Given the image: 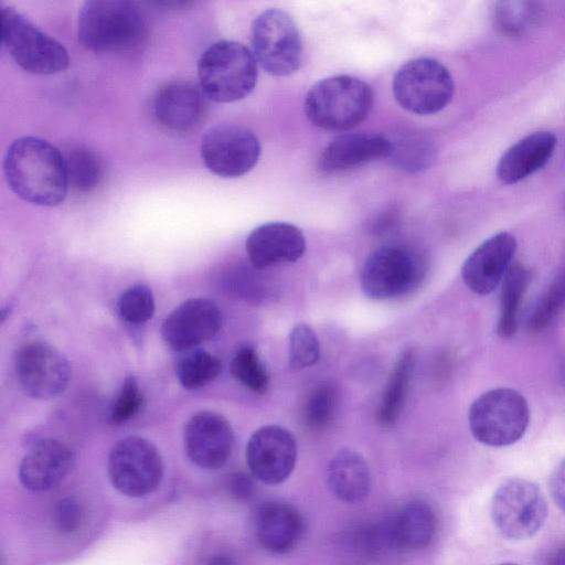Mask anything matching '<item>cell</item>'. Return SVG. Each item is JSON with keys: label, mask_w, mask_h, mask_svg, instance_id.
Wrapping results in <instances>:
<instances>
[{"label": "cell", "mask_w": 565, "mask_h": 565, "mask_svg": "<svg viewBox=\"0 0 565 565\" xmlns=\"http://www.w3.org/2000/svg\"><path fill=\"white\" fill-rule=\"evenodd\" d=\"M143 396L134 376L125 379L115 403L110 409L109 422L121 425L130 420L141 408Z\"/></svg>", "instance_id": "obj_37"}, {"label": "cell", "mask_w": 565, "mask_h": 565, "mask_svg": "<svg viewBox=\"0 0 565 565\" xmlns=\"http://www.w3.org/2000/svg\"><path fill=\"white\" fill-rule=\"evenodd\" d=\"M565 307V269L558 274L535 303L529 316V332L539 333L548 328Z\"/></svg>", "instance_id": "obj_32"}, {"label": "cell", "mask_w": 565, "mask_h": 565, "mask_svg": "<svg viewBox=\"0 0 565 565\" xmlns=\"http://www.w3.org/2000/svg\"><path fill=\"white\" fill-rule=\"evenodd\" d=\"M83 519V507L74 495L61 498L53 507V525L62 534L76 532L81 527Z\"/></svg>", "instance_id": "obj_38"}, {"label": "cell", "mask_w": 565, "mask_h": 565, "mask_svg": "<svg viewBox=\"0 0 565 565\" xmlns=\"http://www.w3.org/2000/svg\"><path fill=\"white\" fill-rule=\"evenodd\" d=\"M222 324L217 305L206 298H191L180 303L164 319L162 337L175 351H188L213 338Z\"/></svg>", "instance_id": "obj_16"}, {"label": "cell", "mask_w": 565, "mask_h": 565, "mask_svg": "<svg viewBox=\"0 0 565 565\" xmlns=\"http://www.w3.org/2000/svg\"><path fill=\"white\" fill-rule=\"evenodd\" d=\"M548 489L555 504L565 513V458L552 471Z\"/></svg>", "instance_id": "obj_40"}, {"label": "cell", "mask_w": 565, "mask_h": 565, "mask_svg": "<svg viewBox=\"0 0 565 565\" xmlns=\"http://www.w3.org/2000/svg\"><path fill=\"white\" fill-rule=\"evenodd\" d=\"M557 138L536 131L512 145L497 164V177L504 184L518 183L543 168L552 157Z\"/></svg>", "instance_id": "obj_23"}, {"label": "cell", "mask_w": 565, "mask_h": 565, "mask_svg": "<svg viewBox=\"0 0 565 565\" xmlns=\"http://www.w3.org/2000/svg\"><path fill=\"white\" fill-rule=\"evenodd\" d=\"M184 450L200 468L217 469L230 458L234 433L228 420L218 413L202 411L194 414L183 431Z\"/></svg>", "instance_id": "obj_15"}, {"label": "cell", "mask_w": 565, "mask_h": 565, "mask_svg": "<svg viewBox=\"0 0 565 565\" xmlns=\"http://www.w3.org/2000/svg\"><path fill=\"white\" fill-rule=\"evenodd\" d=\"M258 77L254 54L239 42L221 40L204 50L198 62L199 86L215 103H233L254 89Z\"/></svg>", "instance_id": "obj_4"}, {"label": "cell", "mask_w": 565, "mask_h": 565, "mask_svg": "<svg viewBox=\"0 0 565 565\" xmlns=\"http://www.w3.org/2000/svg\"><path fill=\"white\" fill-rule=\"evenodd\" d=\"M469 428L476 440L490 447L515 444L525 434L530 408L524 396L513 388L484 392L470 405Z\"/></svg>", "instance_id": "obj_5"}, {"label": "cell", "mask_w": 565, "mask_h": 565, "mask_svg": "<svg viewBox=\"0 0 565 565\" xmlns=\"http://www.w3.org/2000/svg\"><path fill=\"white\" fill-rule=\"evenodd\" d=\"M416 360V351L407 348L399 353L391 370L377 411V420L383 427L394 426L403 412Z\"/></svg>", "instance_id": "obj_26"}, {"label": "cell", "mask_w": 565, "mask_h": 565, "mask_svg": "<svg viewBox=\"0 0 565 565\" xmlns=\"http://www.w3.org/2000/svg\"><path fill=\"white\" fill-rule=\"evenodd\" d=\"M546 518L545 498L540 488L527 479H508L493 493L491 519L508 540L531 539L542 529Z\"/></svg>", "instance_id": "obj_10"}, {"label": "cell", "mask_w": 565, "mask_h": 565, "mask_svg": "<svg viewBox=\"0 0 565 565\" xmlns=\"http://www.w3.org/2000/svg\"><path fill=\"white\" fill-rule=\"evenodd\" d=\"M531 274L523 264H512L501 281L497 333L501 338L514 335L519 328L520 309L529 287Z\"/></svg>", "instance_id": "obj_27"}, {"label": "cell", "mask_w": 565, "mask_h": 565, "mask_svg": "<svg viewBox=\"0 0 565 565\" xmlns=\"http://www.w3.org/2000/svg\"><path fill=\"white\" fill-rule=\"evenodd\" d=\"M1 39L14 62L29 73L56 74L70 64L67 50L62 43L24 14L4 4H1Z\"/></svg>", "instance_id": "obj_7"}, {"label": "cell", "mask_w": 565, "mask_h": 565, "mask_svg": "<svg viewBox=\"0 0 565 565\" xmlns=\"http://www.w3.org/2000/svg\"><path fill=\"white\" fill-rule=\"evenodd\" d=\"M256 536L260 546L271 554H286L301 541L305 521L290 503L270 500L256 512Z\"/></svg>", "instance_id": "obj_21"}, {"label": "cell", "mask_w": 565, "mask_h": 565, "mask_svg": "<svg viewBox=\"0 0 565 565\" xmlns=\"http://www.w3.org/2000/svg\"><path fill=\"white\" fill-rule=\"evenodd\" d=\"M153 115L159 125L175 135H186L200 128L206 117V97L191 82L164 84L153 98Z\"/></svg>", "instance_id": "obj_17"}, {"label": "cell", "mask_w": 565, "mask_h": 565, "mask_svg": "<svg viewBox=\"0 0 565 565\" xmlns=\"http://www.w3.org/2000/svg\"><path fill=\"white\" fill-rule=\"evenodd\" d=\"M392 141L386 137L366 132H347L333 138L319 157L324 172L347 171L365 163L388 158Z\"/></svg>", "instance_id": "obj_22"}, {"label": "cell", "mask_w": 565, "mask_h": 565, "mask_svg": "<svg viewBox=\"0 0 565 565\" xmlns=\"http://www.w3.org/2000/svg\"><path fill=\"white\" fill-rule=\"evenodd\" d=\"M550 565H565V545L555 552Z\"/></svg>", "instance_id": "obj_42"}, {"label": "cell", "mask_w": 565, "mask_h": 565, "mask_svg": "<svg viewBox=\"0 0 565 565\" xmlns=\"http://www.w3.org/2000/svg\"><path fill=\"white\" fill-rule=\"evenodd\" d=\"M338 391L331 384H321L313 388L305 403L303 419L313 430L326 428L335 414Z\"/></svg>", "instance_id": "obj_34"}, {"label": "cell", "mask_w": 565, "mask_h": 565, "mask_svg": "<svg viewBox=\"0 0 565 565\" xmlns=\"http://www.w3.org/2000/svg\"><path fill=\"white\" fill-rule=\"evenodd\" d=\"M205 565H236L234 558L224 552H218L211 555Z\"/></svg>", "instance_id": "obj_41"}, {"label": "cell", "mask_w": 565, "mask_h": 565, "mask_svg": "<svg viewBox=\"0 0 565 565\" xmlns=\"http://www.w3.org/2000/svg\"><path fill=\"white\" fill-rule=\"evenodd\" d=\"M374 95L364 81L351 75L320 79L308 90L303 109L315 126L345 131L359 126L372 109Z\"/></svg>", "instance_id": "obj_3"}, {"label": "cell", "mask_w": 565, "mask_h": 565, "mask_svg": "<svg viewBox=\"0 0 565 565\" xmlns=\"http://www.w3.org/2000/svg\"><path fill=\"white\" fill-rule=\"evenodd\" d=\"M455 83L448 68L430 57H418L402 65L393 78L396 102L409 113L431 115L452 99Z\"/></svg>", "instance_id": "obj_9"}, {"label": "cell", "mask_w": 565, "mask_h": 565, "mask_svg": "<svg viewBox=\"0 0 565 565\" xmlns=\"http://www.w3.org/2000/svg\"><path fill=\"white\" fill-rule=\"evenodd\" d=\"M253 54L262 68L274 76H288L299 70L303 46L294 19L281 9H267L252 25Z\"/></svg>", "instance_id": "obj_8"}, {"label": "cell", "mask_w": 565, "mask_h": 565, "mask_svg": "<svg viewBox=\"0 0 565 565\" xmlns=\"http://www.w3.org/2000/svg\"><path fill=\"white\" fill-rule=\"evenodd\" d=\"M394 544L406 550H419L433 541L437 519L433 508L423 500L406 502L390 524Z\"/></svg>", "instance_id": "obj_25"}, {"label": "cell", "mask_w": 565, "mask_h": 565, "mask_svg": "<svg viewBox=\"0 0 565 565\" xmlns=\"http://www.w3.org/2000/svg\"><path fill=\"white\" fill-rule=\"evenodd\" d=\"M499 565H518V564H514V563H503V564H499Z\"/></svg>", "instance_id": "obj_43"}, {"label": "cell", "mask_w": 565, "mask_h": 565, "mask_svg": "<svg viewBox=\"0 0 565 565\" xmlns=\"http://www.w3.org/2000/svg\"><path fill=\"white\" fill-rule=\"evenodd\" d=\"M328 488L339 500L358 503L364 500L372 487L370 468L365 459L352 449L339 450L326 469Z\"/></svg>", "instance_id": "obj_24"}, {"label": "cell", "mask_w": 565, "mask_h": 565, "mask_svg": "<svg viewBox=\"0 0 565 565\" xmlns=\"http://www.w3.org/2000/svg\"><path fill=\"white\" fill-rule=\"evenodd\" d=\"M516 246L514 235L509 232L497 233L483 241L462 264L465 285L482 296L493 291L511 267Z\"/></svg>", "instance_id": "obj_18"}, {"label": "cell", "mask_w": 565, "mask_h": 565, "mask_svg": "<svg viewBox=\"0 0 565 565\" xmlns=\"http://www.w3.org/2000/svg\"><path fill=\"white\" fill-rule=\"evenodd\" d=\"M3 172L10 189L29 203L55 206L66 196L68 179L64 154L42 138L15 139L6 152Z\"/></svg>", "instance_id": "obj_1"}, {"label": "cell", "mask_w": 565, "mask_h": 565, "mask_svg": "<svg viewBox=\"0 0 565 565\" xmlns=\"http://www.w3.org/2000/svg\"><path fill=\"white\" fill-rule=\"evenodd\" d=\"M320 358L319 340L315 331L305 323L295 326L288 337V363L292 371L313 365Z\"/></svg>", "instance_id": "obj_33"}, {"label": "cell", "mask_w": 565, "mask_h": 565, "mask_svg": "<svg viewBox=\"0 0 565 565\" xmlns=\"http://www.w3.org/2000/svg\"><path fill=\"white\" fill-rule=\"evenodd\" d=\"M222 371L221 360L204 350L184 351L175 364V374L186 390H196L207 385Z\"/></svg>", "instance_id": "obj_29"}, {"label": "cell", "mask_w": 565, "mask_h": 565, "mask_svg": "<svg viewBox=\"0 0 565 565\" xmlns=\"http://www.w3.org/2000/svg\"><path fill=\"white\" fill-rule=\"evenodd\" d=\"M426 269V262L416 249L405 245L381 246L363 264L361 289L373 300L399 298L419 287Z\"/></svg>", "instance_id": "obj_6"}, {"label": "cell", "mask_w": 565, "mask_h": 565, "mask_svg": "<svg viewBox=\"0 0 565 565\" xmlns=\"http://www.w3.org/2000/svg\"><path fill=\"white\" fill-rule=\"evenodd\" d=\"M245 455L255 479L266 484H279L288 479L296 466L297 440L287 428L266 425L249 437Z\"/></svg>", "instance_id": "obj_14"}, {"label": "cell", "mask_w": 565, "mask_h": 565, "mask_svg": "<svg viewBox=\"0 0 565 565\" xmlns=\"http://www.w3.org/2000/svg\"><path fill=\"white\" fill-rule=\"evenodd\" d=\"M15 371L23 391L36 399H51L67 388L72 370L67 359L46 342L23 345L15 358Z\"/></svg>", "instance_id": "obj_13"}, {"label": "cell", "mask_w": 565, "mask_h": 565, "mask_svg": "<svg viewBox=\"0 0 565 565\" xmlns=\"http://www.w3.org/2000/svg\"><path fill=\"white\" fill-rule=\"evenodd\" d=\"M74 462V454L65 443L54 438L41 439L22 458L19 479L30 491H47L66 478Z\"/></svg>", "instance_id": "obj_20"}, {"label": "cell", "mask_w": 565, "mask_h": 565, "mask_svg": "<svg viewBox=\"0 0 565 565\" xmlns=\"http://www.w3.org/2000/svg\"><path fill=\"white\" fill-rule=\"evenodd\" d=\"M540 17V4L533 1H499L493 8L497 28L511 36L530 31L537 24Z\"/></svg>", "instance_id": "obj_30"}, {"label": "cell", "mask_w": 565, "mask_h": 565, "mask_svg": "<svg viewBox=\"0 0 565 565\" xmlns=\"http://www.w3.org/2000/svg\"><path fill=\"white\" fill-rule=\"evenodd\" d=\"M113 486L132 498L154 492L163 478V461L157 447L146 438L128 436L110 449L107 462Z\"/></svg>", "instance_id": "obj_11"}, {"label": "cell", "mask_w": 565, "mask_h": 565, "mask_svg": "<svg viewBox=\"0 0 565 565\" xmlns=\"http://www.w3.org/2000/svg\"><path fill=\"white\" fill-rule=\"evenodd\" d=\"M117 308L119 316L126 322L143 323L153 316V294L146 285L131 286L119 297Z\"/></svg>", "instance_id": "obj_36"}, {"label": "cell", "mask_w": 565, "mask_h": 565, "mask_svg": "<svg viewBox=\"0 0 565 565\" xmlns=\"http://www.w3.org/2000/svg\"><path fill=\"white\" fill-rule=\"evenodd\" d=\"M233 377L250 392L263 395L269 387V374L255 349L239 347L230 363Z\"/></svg>", "instance_id": "obj_31"}, {"label": "cell", "mask_w": 565, "mask_h": 565, "mask_svg": "<svg viewBox=\"0 0 565 565\" xmlns=\"http://www.w3.org/2000/svg\"><path fill=\"white\" fill-rule=\"evenodd\" d=\"M78 40L94 52H130L148 36L143 11L131 1H86L78 14Z\"/></svg>", "instance_id": "obj_2"}, {"label": "cell", "mask_w": 565, "mask_h": 565, "mask_svg": "<svg viewBox=\"0 0 565 565\" xmlns=\"http://www.w3.org/2000/svg\"><path fill=\"white\" fill-rule=\"evenodd\" d=\"M200 150L205 167L212 173L222 178H238L258 162L260 143L248 128L223 124L206 131Z\"/></svg>", "instance_id": "obj_12"}, {"label": "cell", "mask_w": 565, "mask_h": 565, "mask_svg": "<svg viewBox=\"0 0 565 565\" xmlns=\"http://www.w3.org/2000/svg\"><path fill=\"white\" fill-rule=\"evenodd\" d=\"M227 488L233 498L247 500L256 491L255 477L242 471L234 472L228 478Z\"/></svg>", "instance_id": "obj_39"}, {"label": "cell", "mask_w": 565, "mask_h": 565, "mask_svg": "<svg viewBox=\"0 0 565 565\" xmlns=\"http://www.w3.org/2000/svg\"><path fill=\"white\" fill-rule=\"evenodd\" d=\"M388 158L401 169L419 171L426 169L435 158V147L426 137L413 136L397 143L392 142Z\"/></svg>", "instance_id": "obj_35"}, {"label": "cell", "mask_w": 565, "mask_h": 565, "mask_svg": "<svg viewBox=\"0 0 565 565\" xmlns=\"http://www.w3.org/2000/svg\"><path fill=\"white\" fill-rule=\"evenodd\" d=\"M64 159L68 185L78 192L95 190L104 178V168L99 157L89 148L76 145L65 150Z\"/></svg>", "instance_id": "obj_28"}, {"label": "cell", "mask_w": 565, "mask_h": 565, "mask_svg": "<svg viewBox=\"0 0 565 565\" xmlns=\"http://www.w3.org/2000/svg\"><path fill=\"white\" fill-rule=\"evenodd\" d=\"M246 253L255 269L297 262L306 252V238L299 227L286 222L265 223L246 238Z\"/></svg>", "instance_id": "obj_19"}]
</instances>
